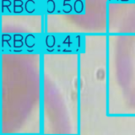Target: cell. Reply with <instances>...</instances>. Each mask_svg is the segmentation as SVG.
<instances>
[{"mask_svg": "<svg viewBox=\"0 0 135 135\" xmlns=\"http://www.w3.org/2000/svg\"><path fill=\"white\" fill-rule=\"evenodd\" d=\"M71 0H63V2L62 3V10L64 13H70L73 11L74 7H72L71 5Z\"/></svg>", "mask_w": 135, "mask_h": 135, "instance_id": "3", "label": "cell"}, {"mask_svg": "<svg viewBox=\"0 0 135 135\" xmlns=\"http://www.w3.org/2000/svg\"><path fill=\"white\" fill-rule=\"evenodd\" d=\"M12 5V2L10 0H7V4H5L3 1H2V8H3V11L4 9V8H7V9L8 10V12L11 13V10H10V6Z\"/></svg>", "mask_w": 135, "mask_h": 135, "instance_id": "6", "label": "cell"}, {"mask_svg": "<svg viewBox=\"0 0 135 135\" xmlns=\"http://www.w3.org/2000/svg\"><path fill=\"white\" fill-rule=\"evenodd\" d=\"M56 10V3L53 0H48L46 3V12L52 14Z\"/></svg>", "mask_w": 135, "mask_h": 135, "instance_id": "4", "label": "cell"}, {"mask_svg": "<svg viewBox=\"0 0 135 135\" xmlns=\"http://www.w3.org/2000/svg\"><path fill=\"white\" fill-rule=\"evenodd\" d=\"M73 7L76 14H81L84 11V2L82 0H75Z\"/></svg>", "mask_w": 135, "mask_h": 135, "instance_id": "2", "label": "cell"}, {"mask_svg": "<svg viewBox=\"0 0 135 135\" xmlns=\"http://www.w3.org/2000/svg\"><path fill=\"white\" fill-rule=\"evenodd\" d=\"M35 5H36V2H34L32 3V5H28L27 2H25V11L29 14H31L34 11L36 10V8H35Z\"/></svg>", "mask_w": 135, "mask_h": 135, "instance_id": "5", "label": "cell"}, {"mask_svg": "<svg viewBox=\"0 0 135 135\" xmlns=\"http://www.w3.org/2000/svg\"><path fill=\"white\" fill-rule=\"evenodd\" d=\"M23 0H14V2H13V12L15 14H20V13L23 12Z\"/></svg>", "mask_w": 135, "mask_h": 135, "instance_id": "1", "label": "cell"}]
</instances>
